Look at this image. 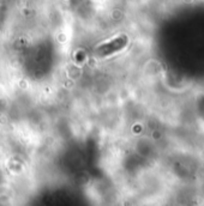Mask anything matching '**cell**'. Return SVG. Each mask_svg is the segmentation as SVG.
Here are the masks:
<instances>
[{
	"mask_svg": "<svg viewBox=\"0 0 204 206\" xmlns=\"http://www.w3.org/2000/svg\"><path fill=\"white\" fill-rule=\"evenodd\" d=\"M195 0H183V2L184 4H192Z\"/></svg>",
	"mask_w": 204,
	"mask_h": 206,
	"instance_id": "6da1fadb",
	"label": "cell"
}]
</instances>
